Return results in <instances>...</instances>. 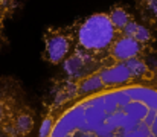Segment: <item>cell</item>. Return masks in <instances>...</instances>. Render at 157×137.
<instances>
[{"instance_id": "obj_1", "label": "cell", "mask_w": 157, "mask_h": 137, "mask_svg": "<svg viewBox=\"0 0 157 137\" xmlns=\"http://www.w3.org/2000/svg\"><path fill=\"white\" fill-rule=\"evenodd\" d=\"M49 137H157V89L131 84L66 105Z\"/></svg>"}, {"instance_id": "obj_2", "label": "cell", "mask_w": 157, "mask_h": 137, "mask_svg": "<svg viewBox=\"0 0 157 137\" xmlns=\"http://www.w3.org/2000/svg\"><path fill=\"white\" fill-rule=\"evenodd\" d=\"M35 113L14 78H0V137H31Z\"/></svg>"}, {"instance_id": "obj_3", "label": "cell", "mask_w": 157, "mask_h": 137, "mask_svg": "<svg viewBox=\"0 0 157 137\" xmlns=\"http://www.w3.org/2000/svg\"><path fill=\"white\" fill-rule=\"evenodd\" d=\"M76 47L75 26L66 28H48L44 32V52L43 58L46 63L59 66L63 64Z\"/></svg>"}, {"instance_id": "obj_4", "label": "cell", "mask_w": 157, "mask_h": 137, "mask_svg": "<svg viewBox=\"0 0 157 137\" xmlns=\"http://www.w3.org/2000/svg\"><path fill=\"white\" fill-rule=\"evenodd\" d=\"M148 47L140 44L137 40H134L133 37L128 35H122L113 46L110 55L116 63H124L128 61L131 58H144V55L147 53Z\"/></svg>"}, {"instance_id": "obj_5", "label": "cell", "mask_w": 157, "mask_h": 137, "mask_svg": "<svg viewBox=\"0 0 157 137\" xmlns=\"http://www.w3.org/2000/svg\"><path fill=\"white\" fill-rule=\"evenodd\" d=\"M108 15H110L111 21L114 23V26H116L117 29H121V31H124L125 26L134 18L128 11H125V9L121 8V6H113V8L108 11Z\"/></svg>"}, {"instance_id": "obj_6", "label": "cell", "mask_w": 157, "mask_h": 137, "mask_svg": "<svg viewBox=\"0 0 157 137\" xmlns=\"http://www.w3.org/2000/svg\"><path fill=\"white\" fill-rule=\"evenodd\" d=\"M133 38L137 40L140 44L147 46V47H148V44H151V41H153L150 29L147 26H144V25H137V28H136V31L133 34Z\"/></svg>"}, {"instance_id": "obj_7", "label": "cell", "mask_w": 157, "mask_h": 137, "mask_svg": "<svg viewBox=\"0 0 157 137\" xmlns=\"http://www.w3.org/2000/svg\"><path fill=\"white\" fill-rule=\"evenodd\" d=\"M15 6V0H0V17H8Z\"/></svg>"}]
</instances>
